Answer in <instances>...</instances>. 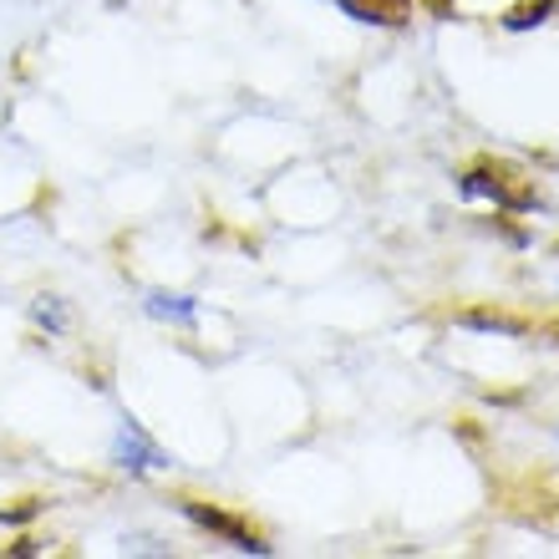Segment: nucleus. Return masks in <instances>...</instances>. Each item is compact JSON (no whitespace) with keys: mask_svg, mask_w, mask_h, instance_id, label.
Wrapping results in <instances>:
<instances>
[{"mask_svg":"<svg viewBox=\"0 0 559 559\" xmlns=\"http://www.w3.org/2000/svg\"><path fill=\"white\" fill-rule=\"evenodd\" d=\"M457 193L463 199H493V209H514V214H530V209L545 204V193L524 168H514L509 158H493V153H473L457 174Z\"/></svg>","mask_w":559,"mask_h":559,"instance_id":"1","label":"nucleus"},{"mask_svg":"<svg viewBox=\"0 0 559 559\" xmlns=\"http://www.w3.org/2000/svg\"><path fill=\"white\" fill-rule=\"evenodd\" d=\"M178 509H183L199 530L224 539V545L245 549V555H270V530L254 524L250 514H235V509H224V503H214V499H199V493H178Z\"/></svg>","mask_w":559,"mask_h":559,"instance_id":"2","label":"nucleus"},{"mask_svg":"<svg viewBox=\"0 0 559 559\" xmlns=\"http://www.w3.org/2000/svg\"><path fill=\"white\" fill-rule=\"evenodd\" d=\"M453 321L468 325V331H499V336H530V331H534V316H524V310H509V306H488V300H478V306H463Z\"/></svg>","mask_w":559,"mask_h":559,"instance_id":"3","label":"nucleus"},{"mask_svg":"<svg viewBox=\"0 0 559 559\" xmlns=\"http://www.w3.org/2000/svg\"><path fill=\"white\" fill-rule=\"evenodd\" d=\"M336 5L367 26H407L413 21V0H336Z\"/></svg>","mask_w":559,"mask_h":559,"instance_id":"4","label":"nucleus"},{"mask_svg":"<svg viewBox=\"0 0 559 559\" xmlns=\"http://www.w3.org/2000/svg\"><path fill=\"white\" fill-rule=\"evenodd\" d=\"M118 463H122V468H168V457L158 453V442H147L138 423H122V432H118Z\"/></svg>","mask_w":559,"mask_h":559,"instance_id":"5","label":"nucleus"},{"mask_svg":"<svg viewBox=\"0 0 559 559\" xmlns=\"http://www.w3.org/2000/svg\"><path fill=\"white\" fill-rule=\"evenodd\" d=\"M147 316L174 325H193L199 321V300L193 295H168V290H147Z\"/></svg>","mask_w":559,"mask_h":559,"instance_id":"6","label":"nucleus"},{"mask_svg":"<svg viewBox=\"0 0 559 559\" xmlns=\"http://www.w3.org/2000/svg\"><path fill=\"white\" fill-rule=\"evenodd\" d=\"M549 15H559V0H514V5L499 15V26L503 31H534V26H545Z\"/></svg>","mask_w":559,"mask_h":559,"instance_id":"7","label":"nucleus"},{"mask_svg":"<svg viewBox=\"0 0 559 559\" xmlns=\"http://www.w3.org/2000/svg\"><path fill=\"white\" fill-rule=\"evenodd\" d=\"M31 321L46 325V336H67L72 331V306L61 295H41V300H31Z\"/></svg>","mask_w":559,"mask_h":559,"instance_id":"8","label":"nucleus"},{"mask_svg":"<svg viewBox=\"0 0 559 559\" xmlns=\"http://www.w3.org/2000/svg\"><path fill=\"white\" fill-rule=\"evenodd\" d=\"M41 514H46V499H41V493H21V499L0 503V524H5V530H26L31 519H41Z\"/></svg>","mask_w":559,"mask_h":559,"instance_id":"9","label":"nucleus"},{"mask_svg":"<svg viewBox=\"0 0 559 559\" xmlns=\"http://www.w3.org/2000/svg\"><path fill=\"white\" fill-rule=\"evenodd\" d=\"M453 438L463 442V448H473V453H488V432L478 427V417H453Z\"/></svg>","mask_w":559,"mask_h":559,"instance_id":"10","label":"nucleus"},{"mask_svg":"<svg viewBox=\"0 0 559 559\" xmlns=\"http://www.w3.org/2000/svg\"><path fill=\"white\" fill-rule=\"evenodd\" d=\"M493 229H499L509 245H524V239H530V229H524V224H514V209H493Z\"/></svg>","mask_w":559,"mask_h":559,"instance_id":"11","label":"nucleus"},{"mask_svg":"<svg viewBox=\"0 0 559 559\" xmlns=\"http://www.w3.org/2000/svg\"><path fill=\"white\" fill-rule=\"evenodd\" d=\"M0 555H41V539H36V534H15V539L0 549Z\"/></svg>","mask_w":559,"mask_h":559,"instance_id":"12","label":"nucleus"},{"mask_svg":"<svg viewBox=\"0 0 559 559\" xmlns=\"http://www.w3.org/2000/svg\"><path fill=\"white\" fill-rule=\"evenodd\" d=\"M413 5H423V11L438 15V21H453L457 15V0H413Z\"/></svg>","mask_w":559,"mask_h":559,"instance_id":"13","label":"nucleus"},{"mask_svg":"<svg viewBox=\"0 0 559 559\" xmlns=\"http://www.w3.org/2000/svg\"><path fill=\"white\" fill-rule=\"evenodd\" d=\"M484 397L488 402H503V407H514V402H524V392H499V386H488Z\"/></svg>","mask_w":559,"mask_h":559,"instance_id":"14","label":"nucleus"},{"mask_svg":"<svg viewBox=\"0 0 559 559\" xmlns=\"http://www.w3.org/2000/svg\"><path fill=\"white\" fill-rule=\"evenodd\" d=\"M545 331H549V336L559 341V316H555V321H545Z\"/></svg>","mask_w":559,"mask_h":559,"instance_id":"15","label":"nucleus"},{"mask_svg":"<svg viewBox=\"0 0 559 559\" xmlns=\"http://www.w3.org/2000/svg\"><path fill=\"white\" fill-rule=\"evenodd\" d=\"M555 254H559V239H555Z\"/></svg>","mask_w":559,"mask_h":559,"instance_id":"16","label":"nucleus"}]
</instances>
